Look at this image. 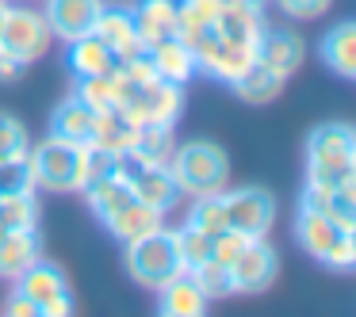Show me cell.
I'll use <instances>...</instances> for the list:
<instances>
[{"label": "cell", "mask_w": 356, "mask_h": 317, "mask_svg": "<svg viewBox=\"0 0 356 317\" xmlns=\"http://www.w3.org/2000/svg\"><path fill=\"white\" fill-rule=\"evenodd\" d=\"M169 172L177 180L180 195H215L230 184V161H226L222 146L215 142H184L172 149Z\"/></svg>", "instance_id": "cell-3"}, {"label": "cell", "mask_w": 356, "mask_h": 317, "mask_svg": "<svg viewBox=\"0 0 356 317\" xmlns=\"http://www.w3.org/2000/svg\"><path fill=\"white\" fill-rule=\"evenodd\" d=\"M16 294L39 302V309H42L47 302L70 294V283H65V271L58 268V264H47V260L39 256V260H35L31 268L24 271V275H16Z\"/></svg>", "instance_id": "cell-19"}, {"label": "cell", "mask_w": 356, "mask_h": 317, "mask_svg": "<svg viewBox=\"0 0 356 317\" xmlns=\"http://www.w3.org/2000/svg\"><path fill=\"white\" fill-rule=\"evenodd\" d=\"M180 108H184V88L169 85V80H161V77L131 88V92L119 100V111H123L134 126H172L180 119Z\"/></svg>", "instance_id": "cell-7"}, {"label": "cell", "mask_w": 356, "mask_h": 317, "mask_svg": "<svg viewBox=\"0 0 356 317\" xmlns=\"http://www.w3.org/2000/svg\"><path fill=\"white\" fill-rule=\"evenodd\" d=\"M188 275L200 283V291L207 294V302H215V298H230L234 294V283H230V268L226 264H218L215 256L211 260H203V264H195Z\"/></svg>", "instance_id": "cell-30"}, {"label": "cell", "mask_w": 356, "mask_h": 317, "mask_svg": "<svg viewBox=\"0 0 356 317\" xmlns=\"http://www.w3.org/2000/svg\"><path fill=\"white\" fill-rule=\"evenodd\" d=\"M161 210H154V207H146V203H138V199H131L123 210H115V214L104 222V230L111 233L115 241H134V237H142V233H154L157 225H161Z\"/></svg>", "instance_id": "cell-24"}, {"label": "cell", "mask_w": 356, "mask_h": 317, "mask_svg": "<svg viewBox=\"0 0 356 317\" xmlns=\"http://www.w3.org/2000/svg\"><path fill=\"white\" fill-rule=\"evenodd\" d=\"M218 4H264V0H218Z\"/></svg>", "instance_id": "cell-36"}, {"label": "cell", "mask_w": 356, "mask_h": 317, "mask_svg": "<svg viewBox=\"0 0 356 317\" xmlns=\"http://www.w3.org/2000/svg\"><path fill=\"white\" fill-rule=\"evenodd\" d=\"M96 35H100V42L115 54V62H131V58L146 54V46H142L138 31H134V16L131 8H123V4H104L100 16H96Z\"/></svg>", "instance_id": "cell-11"}, {"label": "cell", "mask_w": 356, "mask_h": 317, "mask_svg": "<svg viewBox=\"0 0 356 317\" xmlns=\"http://www.w3.org/2000/svg\"><path fill=\"white\" fill-rule=\"evenodd\" d=\"M131 16H134V31H138L142 46L165 42L180 31L177 0H138V4H131Z\"/></svg>", "instance_id": "cell-14"}, {"label": "cell", "mask_w": 356, "mask_h": 317, "mask_svg": "<svg viewBox=\"0 0 356 317\" xmlns=\"http://www.w3.org/2000/svg\"><path fill=\"white\" fill-rule=\"evenodd\" d=\"M85 108H92L96 115L100 111H111L115 108V85H111V73H100V77H77V88H73Z\"/></svg>", "instance_id": "cell-31"}, {"label": "cell", "mask_w": 356, "mask_h": 317, "mask_svg": "<svg viewBox=\"0 0 356 317\" xmlns=\"http://www.w3.org/2000/svg\"><path fill=\"white\" fill-rule=\"evenodd\" d=\"M4 233H8V230H4V222H0V237H4Z\"/></svg>", "instance_id": "cell-37"}, {"label": "cell", "mask_w": 356, "mask_h": 317, "mask_svg": "<svg viewBox=\"0 0 356 317\" xmlns=\"http://www.w3.org/2000/svg\"><path fill=\"white\" fill-rule=\"evenodd\" d=\"M27 153V130L19 126V119L0 115V157H16Z\"/></svg>", "instance_id": "cell-33"}, {"label": "cell", "mask_w": 356, "mask_h": 317, "mask_svg": "<svg viewBox=\"0 0 356 317\" xmlns=\"http://www.w3.org/2000/svg\"><path fill=\"white\" fill-rule=\"evenodd\" d=\"M302 58H307V42L295 31H287V27H264L261 42H257V62L261 65H268L272 73H280L287 80V77H295Z\"/></svg>", "instance_id": "cell-12"}, {"label": "cell", "mask_w": 356, "mask_h": 317, "mask_svg": "<svg viewBox=\"0 0 356 317\" xmlns=\"http://www.w3.org/2000/svg\"><path fill=\"white\" fill-rule=\"evenodd\" d=\"M50 39H54V31H50L42 12L24 8V4H8V0L0 4V50L4 54L31 65L50 50Z\"/></svg>", "instance_id": "cell-6"}, {"label": "cell", "mask_w": 356, "mask_h": 317, "mask_svg": "<svg viewBox=\"0 0 356 317\" xmlns=\"http://www.w3.org/2000/svg\"><path fill=\"white\" fill-rule=\"evenodd\" d=\"M27 161H31V176L39 191L70 195L88 184V146H73L62 138H47L39 146H27Z\"/></svg>", "instance_id": "cell-2"}, {"label": "cell", "mask_w": 356, "mask_h": 317, "mask_svg": "<svg viewBox=\"0 0 356 317\" xmlns=\"http://www.w3.org/2000/svg\"><path fill=\"white\" fill-rule=\"evenodd\" d=\"M123 268L138 286H146V291L157 294L169 279H177L180 271H184V264H180V256H177V237H172V230L157 225L154 233H142V237L127 241Z\"/></svg>", "instance_id": "cell-5"}, {"label": "cell", "mask_w": 356, "mask_h": 317, "mask_svg": "<svg viewBox=\"0 0 356 317\" xmlns=\"http://www.w3.org/2000/svg\"><path fill=\"white\" fill-rule=\"evenodd\" d=\"M330 4L333 0H276V8L287 19H295V24H314V19H322L330 12Z\"/></svg>", "instance_id": "cell-32"}, {"label": "cell", "mask_w": 356, "mask_h": 317, "mask_svg": "<svg viewBox=\"0 0 356 317\" xmlns=\"http://www.w3.org/2000/svg\"><path fill=\"white\" fill-rule=\"evenodd\" d=\"M299 210H314V214H325V218H337V222L356 225V184H345V187L302 184Z\"/></svg>", "instance_id": "cell-17"}, {"label": "cell", "mask_w": 356, "mask_h": 317, "mask_svg": "<svg viewBox=\"0 0 356 317\" xmlns=\"http://www.w3.org/2000/svg\"><path fill=\"white\" fill-rule=\"evenodd\" d=\"M65 62H70L73 77H100V73H111V69H115V54L104 46L96 31L73 39V42H70V58H65Z\"/></svg>", "instance_id": "cell-23"}, {"label": "cell", "mask_w": 356, "mask_h": 317, "mask_svg": "<svg viewBox=\"0 0 356 317\" xmlns=\"http://www.w3.org/2000/svg\"><path fill=\"white\" fill-rule=\"evenodd\" d=\"M100 8H104V0H47V12L42 16H47L54 39L73 42L96 27Z\"/></svg>", "instance_id": "cell-13"}, {"label": "cell", "mask_w": 356, "mask_h": 317, "mask_svg": "<svg viewBox=\"0 0 356 317\" xmlns=\"http://www.w3.org/2000/svg\"><path fill=\"white\" fill-rule=\"evenodd\" d=\"M307 184H356V130L348 123H322L307 138Z\"/></svg>", "instance_id": "cell-1"}, {"label": "cell", "mask_w": 356, "mask_h": 317, "mask_svg": "<svg viewBox=\"0 0 356 317\" xmlns=\"http://www.w3.org/2000/svg\"><path fill=\"white\" fill-rule=\"evenodd\" d=\"M157 309L165 317H203L207 314V294L200 291V283L188 271H180L177 279H169L157 291Z\"/></svg>", "instance_id": "cell-18"}, {"label": "cell", "mask_w": 356, "mask_h": 317, "mask_svg": "<svg viewBox=\"0 0 356 317\" xmlns=\"http://www.w3.org/2000/svg\"><path fill=\"white\" fill-rule=\"evenodd\" d=\"M146 58H149V65H154L157 77L169 80V85H180V88H184L188 80L200 73V69H195L192 50H188V42L180 39V35H172V39H165V42L146 46Z\"/></svg>", "instance_id": "cell-15"}, {"label": "cell", "mask_w": 356, "mask_h": 317, "mask_svg": "<svg viewBox=\"0 0 356 317\" xmlns=\"http://www.w3.org/2000/svg\"><path fill=\"white\" fill-rule=\"evenodd\" d=\"M92 134H96V111L85 108V103L70 92L54 108V115H50V138L73 142V146H92Z\"/></svg>", "instance_id": "cell-16"}, {"label": "cell", "mask_w": 356, "mask_h": 317, "mask_svg": "<svg viewBox=\"0 0 356 317\" xmlns=\"http://www.w3.org/2000/svg\"><path fill=\"white\" fill-rule=\"evenodd\" d=\"M280 275V256L264 237H249L245 248L230 264V283L234 294H264Z\"/></svg>", "instance_id": "cell-10"}, {"label": "cell", "mask_w": 356, "mask_h": 317, "mask_svg": "<svg viewBox=\"0 0 356 317\" xmlns=\"http://www.w3.org/2000/svg\"><path fill=\"white\" fill-rule=\"evenodd\" d=\"M226 225L245 237H268L276 222V199L264 187H222Z\"/></svg>", "instance_id": "cell-9"}, {"label": "cell", "mask_w": 356, "mask_h": 317, "mask_svg": "<svg viewBox=\"0 0 356 317\" xmlns=\"http://www.w3.org/2000/svg\"><path fill=\"white\" fill-rule=\"evenodd\" d=\"M322 62L337 73L341 80H356V24H337L322 39Z\"/></svg>", "instance_id": "cell-22"}, {"label": "cell", "mask_w": 356, "mask_h": 317, "mask_svg": "<svg viewBox=\"0 0 356 317\" xmlns=\"http://www.w3.org/2000/svg\"><path fill=\"white\" fill-rule=\"evenodd\" d=\"M172 237H177V256H180V264H184V271H192L195 264H203V260H211V233H203V230H195V225H180V230H172Z\"/></svg>", "instance_id": "cell-29"}, {"label": "cell", "mask_w": 356, "mask_h": 317, "mask_svg": "<svg viewBox=\"0 0 356 317\" xmlns=\"http://www.w3.org/2000/svg\"><path fill=\"white\" fill-rule=\"evenodd\" d=\"M188 225H195V230L211 233V237H218L222 230H230V225H226L222 191H215V195H195L192 207H188Z\"/></svg>", "instance_id": "cell-28"}, {"label": "cell", "mask_w": 356, "mask_h": 317, "mask_svg": "<svg viewBox=\"0 0 356 317\" xmlns=\"http://www.w3.org/2000/svg\"><path fill=\"white\" fill-rule=\"evenodd\" d=\"M295 241L318 264H325L333 271H353L356 264V225L348 222L314 214V210H299L295 214Z\"/></svg>", "instance_id": "cell-4"}, {"label": "cell", "mask_w": 356, "mask_h": 317, "mask_svg": "<svg viewBox=\"0 0 356 317\" xmlns=\"http://www.w3.org/2000/svg\"><path fill=\"white\" fill-rule=\"evenodd\" d=\"M284 85H287V80L280 77V73H272L268 65H261L257 58L230 80L234 96H238V100H245V103H272L280 92H284Z\"/></svg>", "instance_id": "cell-21"}, {"label": "cell", "mask_w": 356, "mask_h": 317, "mask_svg": "<svg viewBox=\"0 0 356 317\" xmlns=\"http://www.w3.org/2000/svg\"><path fill=\"white\" fill-rule=\"evenodd\" d=\"M42 256L39 230H8L0 237V279H16Z\"/></svg>", "instance_id": "cell-20"}, {"label": "cell", "mask_w": 356, "mask_h": 317, "mask_svg": "<svg viewBox=\"0 0 356 317\" xmlns=\"http://www.w3.org/2000/svg\"><path fill=\"white\" fill-rule=\"evenodd\" d=\"M24 69H27L24 62H16L12 54H4V50H0V80H4V85L19 80V77H24Z\"/></svg>", "instance_id": "cell-35"}, {"label": "cell", "mask_w": 356, "mask_h": 317, "mask_svg": "<svg viewBox=\"0 0 356 317\" xmlns=\"http://www.w3.org/2000/svg\"><path fill=\"white\" fill-rule=\"evenodd\" d=\"M172 149H177V138H172V126H138L134 130V142L127 153L138 157L142 164H169Z\"/></svg>", "instance_id": "cell-26"}, {"label": "cell", "mask_w": 356, "mask_h": 317, "mask_svg": "<svg viewBox=\"0 0 356 317\" xmlns=\"http://www.w3.org/2000/svg\"><path fill=\"white\" fill-rule=\"evenodd\" d=\"M115 176L131 184L134 199L154 207V210H161V214H169L180 203V187H177V180H172L169 164H142L138 157H131V153H115Z\"/></svg>", "instance_id": "cell-8"}, {"label": "cell", "mask_w": 356, "mask_h": 317, "mask_svg": "<svg viewBox=\"0 0 356 317\" xmlns=\"http://www.w3.org/2000/svg\"><path fill=\"white\" fill-rule=\"evenodd\" d=\"M134 130H138V126H134L119 108L100 111V115H96L92 146H96V149H104V153H127V149H131V142H134Z\"/></svg>", "instance_id": "cell-25"}, {"label": "cell", "mask_w": 356, "mask_h": 317, "mask_svg": "<svg viewBox=\"0 0 356 317\" xmlns=\"http://www.w3.org/2000/svg\"><path fill=\"white\" fill-rule=\"evenodd\" d=\"M0 222H4V230H39V191L4 195L0 199Z\"/></svg>", "instance_id": "cell-27"}, {"label": "cell", "mask_w": 356, "mask_h": 317, "mask_svg": "<svg viewBox=\"0 0 356 317\" xmlns=\"http://www.w3.org/2000/svg\"><path fill=\"white\" fill-rule=\"evenodd\" d=\"M4 314L8 317H42V309H39V302L24 298V294H12L8 306H4Z\"/></svg>", "instance_id": "cell-34"}]
</instances>
